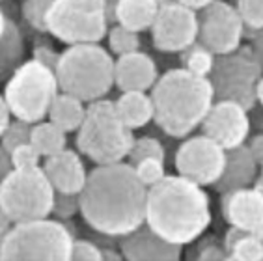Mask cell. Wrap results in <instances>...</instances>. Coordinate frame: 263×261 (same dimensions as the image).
<instances>
[{
  "label": "cell",
  "instance_id": "2",
  "mask_svg": "<svg viewBox=\"0 0 263 261\" xmlns=\"http://www.w3.org/2000/svg\"><path fill=\"white\" fill-rule=\"evenodd\" d=\"M146 224L174 245H191L211 224L209 196L183 176H164L147 187Z\"/></svg>",
  "mask_w": 263,
  "mask_h": 261
},
{
  "label": "cell",
  "instance_id": "22",
  "mask_svg": "<svg viewBox=\"0 0 263 261\" xmlns=\"http://www.w3.org/2000/svg\"><path fill=\"white\" fill-rule=\"evenodd\" d=\"M23 62H25V38L15 21L8 19L6 30L0 38V82L8 81Z\"/></svg>",
  "mask_w": 263,
  "mask_h": 261
},
{
  "label": "cell",
  "instance_id": "30",
  "mask_svg": "<svg viewBox=\"0 0 263 261\" xmlns=\"http://www.w3.org/2000/svg\"><path fill=\"white\" fill-rule=\"evenodd\" d=\"M32 125H34V123H28V121H25V120H17V118L10 120V123L6 125L4 133L0 136V144L8 151H11L13 147L19 146V144L30 142Z\"/></svg>",
  "mask_w": 263,
  "mask_h": 261
},
{
  "label": "cell",
  "instance_id": "27",
  "mask_svg": "<svg viewBox=\"0 0 263 261\" xmlns=\"http://www.w3.org/2000/svg\"><path fill=\"white\" fill-rule=\"evenodd\" d=\"M213 64H215V54L200 43V45H191L187 49L183 67L198 77H209Z\"/></svg>",
  "mask_w": 263,
  "mask_h": 261
},
{
  "label": "cell",
  "instance_id": "26",
  "mask_svg": "<svg viewBox=\"0 0 263 261\" xmlns=\"http://www.w3.org/2000/svg\"><path fill=\"white\" fill-rule=\"evenodd\" d=\"M162 159L164 161V146L161 144V140L153 138V136H140V138H135L133 140V146L127 153V161L129 164H137V162L144 161V159Z\"/></svg>",
  "mask_w": 263,
  "mask_h": 261
},
{
  "label": "cell",
  "instance_id": "5",
  "mask_svg": "<svg viewBox=\"0 0 263 261\" xmlns=\"http://www.w3.org/2000/svg\"><path fill=\"white\" fill-rule=\"evenodd\" d=\"M135 135L120 120L114 101L88 103L86 116L77 130V150L96 164H112L127 159Z\"/></svg>",
  "mask_w": 263,
  "mask_h": 261
},
{
  "label": "cell",
  "instance_id": "32",
  "mask_svg": "<svg viewBox=\"0 0 263 261\" xmlns=\"http://www.w3.org/2000/svg\"><path fill=\"white\" fill-rule=\"evenodd\" d=\"M189 257H196V259H228V252L224 250L222 243L218 241L217 237L209 235L194 245L193 250L189 252Z\"/></svg>",
  "mask_w": 263,
  "mask_h": 261
},
{
  "label": "cell",
  "instance_id": "33",
  "mask_svg": "<svg viewBox=\"0 0 263 261\" xmlns=\"http://www.w3.org/2000/svg\"><path fill=\"white\" fill-rule=\"evenodd\" d=\"M135 172H137L138 179L146 187L155 185L157 181H161L162 177L166 176V174H164V161H162V159H153V157L137 162V164H135Z\"/></svg>",
  "mask_w": 263,
  "mask_h": 261
},
{
  "label": "cell",
  "instance_id": "11",
  "mask_svg": "<svg viewBox=\"0 0 263 261\" xmlns=\"http://www.w3.org/2000/svg\"><path fill=\"white\" fill-rule=\"evenodd\" d=\"M245 25L235 6L213 0L198 11V40L213 54H228L241 47Z\"/></svg>",
  "mask_w": 263,
  "mask_h": 261
},
{
  "label": "cell",
  "instance_id": "35",
  "mask_svg": "<svg viewBox=\"0 0 263 261\" xmlns=\"http://www.w3.org/2000/svg\"><path fill=\"white\" fill-rule=\"evenodd\" d=\"M79 194H67V192H56L54 191V201H52V211L58 220H69L71 216L79 213Z\"/></svg>",
  "mask_w": 263,
  "mask_h": 261
},
{
  "label": "cell",
  "instance_id": "9",
  "mask_svg": "<svg viewBox=\"0 0 263 261\" xmlns=\"http://www.w3.org/2000/svg\"><path fill=\"white\" fill-rule=\"evenodd\" d=\"M54 189L41 166L13 168L0 183V209L13 222L51 216Z\"/></svg>",
  "mask_w": 263,
  "mask_h": 261
},
{
  "label": "cell",
  "instance_id": "37",
  "mask_svg": "<svg viewBox=\"0 0 263 261\" xmlns=\"http://www.w3.org/2000/svg\"><path fill=\"white\" fill-rule=\"evenodd\" d=\"M34 58L35 62H40V64L47 65V67H51L52 71L56 69V64H58V60H60V52L54 49V47H51L49 43H35L34 45Z\"/></svg>",
  "mask_w": 263,
  "mask_h": 261
},
{
  "label": "cell",
  "instance_id": "7",
  "mask_svg": "<svg viewBox=\"0 0 263 261\" xmlns=\"http://www.w3.org/2000/svg\"><path fill=\"white\" fill-rule=\"evenodd\" d=\"M73 235L62 220L15 222L0 243V259H69Z\"/></svg>",
  "mask_w": 263,
  "mask_h": 261
},
{
  "label": "cell",
  "instance_id": "23",
  "mask_svg": "<svg viewBox=\"0 0 263 261\" xmlns=\"http://www.w3.org/2000/svg\"><path fill=\"white\" fill-rule=\"evenodd\" d=\"M84 116H86L84 101L71 96V94H66V91H58L52 99L47 118L66 133H77L79 127L82 125Z\"/></svg>",
  "mask_w": 263,
  "mask_h": 261
},
{
  "label": "cell",
  "instance_id": "28",
  "mask_svg": "<svg viewBox=\"0 0 263 261\" xmlns=\"http://www.w3.org/2000/svg\"><path fill=\"white\" fill-rule=\"evenodd\" d=\"M52 0H23L21 13L26 25L40 34H47V13Z\"/></svg>",
  "mask_w": 263,
  "mask_h": 261
},
{
  "label": "cell",
  "instance_id": "42",
  "mask_svg": "<svg viewBox=\"0 0 263 261\" xmlns=\"http://www.w3.org/2000/svg\"><path fill=\"white\" fill-rule=\"evenodd\" d=\"M13 224H15V222L11 220L10 216H8L4 211H2V209H0V243L4 241V237L10 233V230L13 228Z\"/></svg>",
  "mask_w": 263,
  "mask_h": 261
},
{
  "label": "cell",
  "instance_id": "41",
  "mask_svg": "<svg viewBox=\"0 0 263 261\" xmlns=\"http://www.w3.org/2000/svg\"><path fill=\"white\" fill-rule=\"evenodd\" d=\"M10 120H11V114H10V110H8V105H6L4 96L0 94V136H2V133H4L6 125L10 123Z\"/></svg>",
  "mask_w": 263,
  "mask_h": 261
},
{
  "label": "cell",
  "instance_id": "8",
  "mask_svg": "<svg viewBox=\"0 0 263 261\" xmlns=\"http://www.w3.org/2000/svg\"><path fill=\"white\" fill-rule=\"evenodd\" d=\"M106 0H52L47 13V34L66 45L99 43L108 32Z\"/></svg>",
  "mask_w": 263,
  "mask_h": 261
},
{
  "label": "cell",
  "instance_id": "19",
  "mask_svg": "<svg viewBox=\"0 0 263 261\" xmlns=\"http://www.w3.org/2000/svg\"><path fill=\"white\" fill-rule=\"evenodd\" d=\"M258 172L259 164L247 144L226 150V166H224L222 176L215 183V189L222 194V192L252 187L258 179Z\"/></svg>",
  "mask_w": 263,
  "mask_h": 261
},
{
  "label": "cell",
  "instance_id": "15",
  "mask_svg": "<svg viewBox=\"0 0 263 261\" xmlns=\"http://www.w3.org/2000/svg\"><path fill=\"white\" fill-rule=\"evenodd\" d=\"M222 216L232 226L254 235L263 231V191L256 187H245L237 191L222 192L220 200Z\"/></svg>",
  "mask_w": 263,
  "mask_h": 261
},
{
  "label": "cell",
  "instance_id": "48",
  "mask_svg": "<svg viewBox=\"0 0 263 261\" xmlns=\"http://www.w3.org/2000/svg\"><path fill=\"white\" fill-rule=\"evenodd\" d=\"M106 2H108V4H114V2H116V0H106Z\"/></svg>",
  "mask_w": 263,
  "mask_h": 261
},
{
  "label": "cell",
  "instance_id": "46",
  "mask_svg": "<svg viewBox=\"0 0 263 261\" xmlns=\"http://www.w3.org/2000/svg\"><path fill=\"white\" fill-rule=\"evenodd\" d=\"M6 25H8V17H6L4 10L0 8V38H2V34H4L6 30Z\"/></svg>",
  "mask_w": 263,
  "mask_h": 261
},
{
  "label": "cell",
  "instance_id": "20",
  "mask_svg": "<svg viewBox=\"0 0 263 261\" xmlns=\"http://www.w3.org/2000/svg\"><path fill=\"white\" fill-rule=\"evenodd\" d=\"M108 8H112V19L118 25L140 34L152 28L159 11V2L157 0H116L114 4H108Z\"/></svg>",
  "mask_w": 263,
  "mask_h": 261
},
{
  "label": "cell",
  "instance_id": "13",
  "mask_svg": "<svg viewBox=\"0 0 263 261\" xmlns=\"http://www.w3.org/2000/svg\"><path fill=\"white\" fill-rule=\"evenodd\" d=\"M152 41L161 52H183L198 40V11L170 0L159 6L152 25Z\"/></svg>",
  "mask_w": 263,
  "mask_h": 261
},
{
  "label": "cell",
  "instance_id": "1",
  "mask_svg": "<svg viewBox=\"0 0 263 261\" xmlns=\"http://www.w3.org/2000/svg\"><path fill=\"white\" fill-rule=\"evenodd\" d=\"M147 187L129 162L97 164L79 192V213L93 231L123 237L146 224Z\"/></svg>",
  "mask_w": 263,
  "mask_h": 261
},
{
  "label": "cell",
  "instance_id": "17",
  "mask_svg": "<svg viewBox=\"0 0 263 261\" xmlns=\"http://www.w3.org/2000/svg\"><path fill=\"white\" fill-rule=\"evenodd\" d=\"M43 172L47 179L51 181L52 189L56 192H67V194H79L86 183L88 170L82 162L79 151L67 150L54 153L43 159Z\"/></svg>",
  "mask_w": 263,
  "mask_h": 261
},
{
  "label": "cell",
  "instance_id": "39",
  "mask_svg": "<svg viewBox=\"0 0 263 261\" xmlns=\"http://www.w3.org/2000/svg\"><path fill=\"white\" fill-rule=\"evenodd\" d=\"M11 170H13V166H11L10 151L0 144V183H2V179H4Z\"/></svg>",
  "mask_w": 263,
  "mask_h": 261
},
{
  "label": "cell",
  "instance_id": "47",
  "mask_svg": "<svg viewBox=\"0 0 263 261\" xmlns=\"http://www.w3.org/2000/svg\"><path fill=\"white\" fill-rule=\"evenodd\" d=\"M259 170H261V181H263V162L259 164Z\"/></svg>",
  "mask_w": 263,
  "mask_h": 261
},
{
  "label": "cell",
  "instance_id": "45",
  "mask_svg": "<svg viewBox=\"0 0 263 261\" xmlns=\"http://www.w3.org/2000/svg\"><path fill=\"white\" fill-rule=\"evenodd\" d=\"M256 101H259L263 105V75L259 77V81L256 82Z\"/></svg>",
  "mask_w": 263,
  "mask_h": 261
},
{
  "label": "cell",
  "instance_id": "4",
  "mask_svg": "<svg viewBox=\"0 0 263 261\" xmlns=\"http://www.w3.org/2000/svg\"><path fill=\"white\" fill-rule=\"evenodd\" d=\"M54 75L60 91L91 103L114 86V58L99 43H77L60 52Z\"/></svg>",
  "mask_w": 263,
  "mask_h": 261
},
{
  "label": "cell",
  "instance_id": "49",
  "mask_svg": "<svg viewBox=\"0 0 263 261\" xmlns=\"http://www.w3.org/2000/svg\"><path fill=\"white\" fill-rule=\"evenodd\" d=\"M259 237H261V243H263V231H261V235H259Z\"/></svg>",
  "mask_w": 263,
  "mask_h": 261
},
{
  "label": "cell",
  "instance_id": "24",
  "mask_svg": "<svg viewBox=\"0 0 263 261\" xmlns=\"http://www.w3.org/2000/svg\"><path fill=\"white\" fill-rule=\"evenodd\" d=\"M30 142L32 146L40 151V155L45 159V157L54 155L66 147L67 133L56 123H52L51 120H41L32 125Z\"/></svg>",
  "mask_w": 263,
  "mask_h": 261
},
{
  "label": "cell",
  "instance_id": "43",
  "mask_svg": "<svg viewBox=\"0 0 263 261\" xmlns=\"http://www.w3.org/2000/svg\"><path fill=\"white\" fill-rule=\"evenodd\" d=\"M252 49L258 56L259 64L263 65V30H258L252 38Z\"/></svg>",
  "mask_w": 263,
  "mask_h": 261
},
{
  "label": "cell",
  "instance_id": "34",
  "mask_svg": "<svg viewBox=\"0 0 263 261\" xmlns=\"http://www.w3.org/2000/svg\"><path fill=\"white\" fill-rule=\"evenodd\" d=\"M10 159L13 168H34V166H41L43 157L32 146V142H25L10 151Z\"/></svg>",
  "mask_w": 263,
  "mask_h": 261
},
{
  "label": "cell",
  "instance_id": "21",
  "mask_svg": "<svg viewBox=\"0 0 263 261\" xmlns=\"http://www.w3.org/2000/svg\"><path fill=\"white\" fill-rule=\"evenodd\" d=\"M114 106L120 120L131 130L142 129L153 121V101L146 91H122Z\"/></svg>",
  "mask_w": 263,
  "mask_h": 261
},
{
  "label": "cell",
  "instance_id": "18",
  "mask_svg": "<svg viewBox=\"0 0 263 261\" xmlns=\"http://www.w3.org/2000/svg\"><path fill=\"white\" fill-rule=\"evenodd\" d=\"M159 79L157 65L146 52L135 50L114 60V84L122 91H147Z\"/></svg>",
  "mask_w": 263,
  "mask_h": 261
},
{
  "label": "cell",
  "instance_id": "10",
  "mask_svg": "<svg viewBox=\"0 0 263 261\" xmlns=\"http://www.w3.org/2000/svg\"><path fill=\"white\" fill-rule=\"evenodd\" d=\"M263 75V65L250 47H239L228 54H217L209 73L215 99H230L247 110L256 105V82Z\"/></svg>",
  "mask_w": 263,
  "mask_h": 261
},
{
  "label": "cell",
  "instance_id": "38",
  "mask_svg": "<svg viewBox=\"0 0 263 261\" xmlns=\"http://www.w3.org/2000/svg\"><path fill=\"white\" fill-rule=\"evenodd\" d=\"M245 233H248V231H245V230H239V228H235V226H232L228 231H226V235H224V241H222V246H224V250L226 252H230L232 250V246L235 245V243L241 239V237L245 235Z\"/></svg>",
  "mask_w": 263,
  "mask_h": 261
},
{
  "label": "cell",
  "instance_id": "12",
  "mask_svg": "<svg viewBox=\"0 0 263 261\" xmlns=\"http://www.w3.org/2000/svg\"><path fill=\"white\" fill-rule=\"evenodd\" d=\"M174 164L179 176L198 185H215L226 166V150L205 135L191 136L177 147Z\"/></svg>",
  "mask_w": 263,
  "mask_h": 261
},
{
  "label": "cell",
  "instance_id": "6",
  "mask_svg": "<svg viewBox=\"0 0 263 261\" xmlns=\"http://www.w3.org/2000/svg\"><path fill=\"white\" fill-rule=\"evenodd\" d=\"M4 84L2 96L11 118L28 123L45 120L52 99L60 91L54 71L34 58L23 62Z\"/></svg>",
  "mask_w": 263,
  "mask_h": 261
},
{
  "label": "cell",
  "instance_id": "44",
  "mask_svg": "<svg viewBox=\"0 0 263 261\" xmlns=\"http://www.w3.org/2000/svg\"><path fill=\"white\" fill-rule=\"evenodd\" d=\"M177 2L183 6H187V8H191V10H194V11H200L202 8H205L209 2H213V0H177Z\"/></svg>",
  "mask_w": 263,
  "mask_h": 261
},
{
  "label": "cell",
  "instance_id": "50",
  "mask_svg": "<svg viewBox=\"0 0 263 261\" xmlns=\"http://www.w3.org/2000/svg\"><path fill=\"white\" fill-rule=\"evenodd\" d=\"M0 2H2V0H0Z\"/></svg>",
  "mask_w": 263,
  "mask_h": 261
},
{
  "label": "cell",
  "instance_id": "3",
  "mask_svg": "<svg viewBox=\"0 0 263 261\" xmlns=\"http://www.w3.org/2000/svg\"><path fill=\"white\" fill-rule=\"evenodd\" d=\"M153 121L168 136L183 138L196 127L215 103L209 77H198L185 67L166 71L152 88Z\"/></svg>",
  "mask_w": 263,
  "mask_h": 261
},
{
  "label": "cell",
  "instance_id": "14",
  "mask_svg": "<svg viewBox=\"0 0 263 261\" xmlns=\"http://www.w3.org/2000/svg\"><path fill=\"white\" fill-rule=\"evenodd\" d=\"M202 130L203 135L213 138L224 150L241 146L250 133L247 108L235 101L218 99L217 103H213L208 116L203 118Z\"/></svg>",
  "mask_w": 263,
  "mask_h": 261
},
{
  "label": "cell",
  "instance_id": "25",
  "mask_svg": "<svg viewBox=\"0 0 263 261\" xmlns=\"http://www.w3.org/2000/svg\"><path fill=\"white\" fill-rule=\"evenodd\" d=\"M106 38H108V49H110L112 54L122 56L127 54V52L140 50V35H138V32L129 30V28L118 25V23L106 32Z\"/></svg>",
  "mask_w": 263,
  "mask_h": 261
},
{
  "label": "cell",
  "instance_id": "16",
  "mask_svg": "<svg viewBox=\"0 0 263 261\" xmlns=\"http://www.w3.org/2000/svg\"><path fill=\"white\" fill-rule=\"evenodd\" d=\"M120 254L123 259H179L183 254L181 245H174L164 237L142 224L135 231L127 233L120 241Z\"/></svg>",
  "mask_w": 263,
  "mask_h": 261
},
{
  "label": "cell",
  "instance_id": "29",
  "mask_svg": "<svg viewBox=\"0 0 263 261\" xmlns=\"http://www.w3.org/2000/svg\"><path fill=\"white\" fill-rule=\"evenodd\" d=\"M228 259H241V261H261L263 259V243L261 237L254 233H245L232 250L228 252Z\"/></svg>",
  "mask_w": 263,
  "mask_h": 261
},
{
  "label": "cell",
  "instance_id": "31",
  "mask_svg": "<svg viewBox=\"0 0 263 261\" xmlns=\"http://www.w3.org/2000/svg\"><path fill=\"white\" fill-rule=\"evenodd\" d=\"M235 10L250 30H263V0H235Z\"/></svg>",
  "mask_w": 263,
  "mask_h": 261
},
{
  "label": "cell",
  "instance_id": "40",
  "mask_svg": "<svg viewBox=\"0 0 263 261\" xmlns=\"http://www.w3.org/2000/svg\"><path fill=\"white\" fill-rule=\"evenodd\" d=\"M248 150L254 155V159L258 161V164L263 162V135H256L252 140L248 142Z\"/></svg>",
  "mask_w": 263,
  "mask_h": 261
},
{
  "label": "cell",
  "instance_id": "36",
  "mask_svg": "<svg viewBox=\"0 0 263 261\" xmlns=\"http://www.w3.org/2000/svg\"><path fill=\"white\" fill-rule=\"evenodd\" d=\"M69 259L99 261L103 259V254H101V248L97 245H93L91 241H88V239H73Z\"/></svg>",
  "mask_w": 263,
  "mask_h": 261
}]
</instances>
